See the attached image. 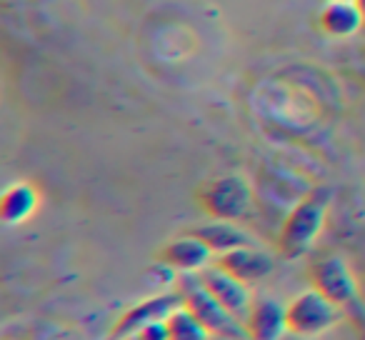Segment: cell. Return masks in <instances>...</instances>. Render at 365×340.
<instances>
[{
  "instance_id": "1",
  "label": "cell",
  "mask_w": 365,
  "mask_h": 340,
  "mask_svg": "<svg viewBox=\"0 0 365 340\" xmlns=\"http://www.w3.org/2000/svg\"><path fill=\"white\" fill-rule=\"evenodd\" d=\"M328 203H330V193L325 188H318L310 195H305L290 210L278 235V250L285 260L300 258V255H305L313 248V243L318 240L320 230L325 225Z\"/></svg>"
},
{
  "instance_id": "2",
  "label": "cell",
  "mask_w": 365,
  "mask_h": 340,
  "mask_svg": "<svg viewBox=\"0 0 365 340\" xmlns=\"http://www.w3.org/2000/svg\"><path fill=\"white\" fill-rule=\"evenodd\" d=\"M175 290L180 293L182 305L210 330V335H233V338H248L245 323L223 308L213 298L208 288L200 283L198 273H178Z\"/></svg>"
},
{
  "instance_id": "3",
  "label": "cell",
  "mask_w": 365,
  "mask_h": 340,
  "mask_svg": "<svg viewBox=\"0 0 365 340\" xmlns=\"http://www.w3.org/2000/svg\"><path fill=\"white\" fill-rule=\"evenodd\" d=\"M310 285L318 293H323L330 303L338 305L343 313L355 315L363 313V303L358 295V283H355L353 273H350L348 263L340 255H325V258L315 260L308 270Z\"/></svg>"
},
{
  "instance_id": "4",
  "label": "cell",
  "mask_w": 365,
  "mask_h": 340,
  "mask_svg": "<svg viewBox=\"0 0 365 340\" xmlns=\"http://www.w3.org/2000/svg\"><path fill=\"white\" fill-rule=\"evenodd\" d=\"M198 205L215 220H240L253 208V190L240 175H223L198 188Z\"/></svg>"
},
{
  "instance_id": "5",
  "label": "cell",
  "mask_w": 365,
  "mask_h": 340,
  "mask_svg": "<svg viewBox=\"0 0 365 340\" xmlns=\"http://www.w3.org/2000/svg\"><path fill=\"white\" fill-rule=\"evenodd\" d=\"M343 310L315 288L295 295L288 303V333L298 338H318L340 323Z\"/></svg>"
},
{
  "instance_id": "6",
  "label": "cell",
  "mask_w": 365,
  "mask_h": 340,
  "mask_svg": "<svg viewBox=\"0 0 365 340\" xmlns=\"http://www.w3.org/2000/svg\"><path fill=\"white\" fill-rule=\"evenodd\" d=\"M180 305H182V300L178 290H165V293L145 298L143 303L130 305V308L113 323L110 340H128L130 335H135L138 330L145 328V325L155 323V320H168V315L180 308Z\"/></svg>"
},
{
  "instance_id": "7",
  "label": "cell",
  "mask_w": 365,
  "mask_h": 340,
  "mask_svg": "<svg viewBox=\"0 0 365 340\" xmlns=\"http://www.w3.org/2000/svg\"><path fill=\"white\" fill-rule=\"evenodd\" d=\"M200 283L213 293V298L223 305L228 313H233L238 320L245 323V315H248L250 305H253V295H250L248 283L238 280L235 275L225 273L218 265H208L198 273Z\"/></svg>"
},
{
  "instance_id": "8",
  "label": "cell",
  "mask_w": 365,
  "mask_h": 340,
  "mask_svg": "<svg viewBox=\"0 0 365 340\" xmlns=\"http://www.w3.org/2000/svg\"><path fill=\"white\" fill-rule=\"evenodd\" d=\"M245 333L248 340H283L288 335V305L275 298H253Z\"/></svg>"
},
{
  "instance_id": "9",
  "label": "cell",
  "mask_w": 365,
  "mask_h": 340,
  "mask_svg": "<svg viewBox=\"0 0 365 340\" xmlns=\"http://www.w3.org/2000/svg\"><path fill=\"white\" fill-rule=\"evenodd\" d=\"M213 255L215 253L198 235L188 233L163 245L160 253H158V260L165 268H170L173 273H200V270L210 265Z\"/></svg>"
},
{
  "instance_id": "10",
  "label": "cell",
  "mask_w": 365,
  "mask_h": 340,
  "mask_svg": "<svg viewBox=\"0 0 365 340\" xmlns=\"http://www.w3.org/2000/svg\"><path fill=\"white\" fill-rule=\"evenodd\" d=\"M215 265L250 285V283H258V280L268 278L275 268V260H273V255L255 248V245H243V248H235V250H228V253L218 255Z\"/></svg>"
},
{
  "instance_id": "11",
  "label": "cell",
  "mask_w": 365,
  "mask_h": 340,
  "mask_svg": "<svg viewBox=\"0 0 365 340\" xmlns=\"http://www.w3.org/2000/svg\"><path fill=\"white\" fill-rule=\"evenodd\" d=\"M193 235H198L215 255H223L228 250H235V248H243V245H253L250 235L245 233L243 228L233 223V220H210V223H203V225H195L190 230Z\"/></svg>"
},
{
  "instance_id": "12",
  "label": "cell",
  "mask_w": 365,
  "mask_h": 340,
  "mask_svg": "<svg viewBox=\"0 0 365 340\" xmlns=\"http://www.w3.org/2000/svg\"><path fill=\"white\" fill-rule=\"evenodd\" d=\"M363 13L355 3H340V0H330L328 6L320 11V28L323 33L333 38H350L360 31L363 26Z\"/></svg>"
},
{
  "instance_id": "13",
  "label": "cell",
  "mask_w": 365,
  "mask_h": 340,
  "mask_svg": "<svg viewBox=\"0 0 365 340\" xmlns=\"http://www.w3.org/2000/svg\"><path fill=\"white\" fill-rule=\"evenodd\" d=\"M38 190L31 183H13L0 200V218L6 225H21L36 213Z\"/></svg>"
},
{
  "instance_id": "14",
  "label": "cell",
  "mask_w": 365,
  "mask_h": 340,
  "mask_svg": "<svg viewBox=\"0 0 365 340\" xmlns=\"http://www.w3.org/2000/svg\"><path fill=\"white\" fill-rule=\"evenodd\" d=\"M168 340H213L210 330L185 305L168 315Z\"/></svg>"
},
{
  "instance_id": "15",
  "label": "cell",
  "mask_w": 365,
  "mask_h": 340,
  "mask_svg": "<svg viewBox=\"0 0 365 340\" xmlns=\"http://www.w3.org/2000/svg\"><path fill=\"white\" fill-rule=\"evenodd\" d=\"M213 340H248V338H233V335H213Z\"/></svg>"
},
{
  "instance_id": "16",
  "label": "cell",
  "mask_w": 365,
  "mask_h": 340,
  "mask_svg": "<svg viewBox=\"0 0 365 340\" xmlns=\"http://www.w3.org/2000/svg\"><path fill=\"white\" fill-rule=\"evenodd\" d=\"M283 340H318V338H298V335H290V333H288Z\"/></svg>"
},
{
  "instance_id": "17",
  "label": "cell",
  "mask_w": 365,
  "mask_h": 340,
  "mask_svg": "<svg viewBox=\"0 0 365 340\" xmlns=\"http://www.w3.org/2000/svg\"><path fill=\"white\" fill-rule=\"evenodd\" d=\"M355 6L360 8V13H363V18H365V0H358V3H355Z\"/></svg>"
},
{
  "instance_id": "18",
  "label": "cell",
  "mask_w": 365,
  "mask_h": 340,
  "mask_svg": "<svg viewBox=\"0 0 365 340\" xmlns=\"http://www.w3.org/2000/svg\"><path fill=\"white\" fill-rule=\"evenodd\" d=\"M128 340H148V338H143V335H130Z\"/></svg>"
},
{
  "instance_id": "19",
  "label": "cell",
  "mask_w": 365,
  "mask_h": 340,
  "mask_svg": "<svg viewBox=\"0 0 365 340\" xmlns=\"http://www.w3.org/2000/svg\"><path fill=\"white\" fill-rule=\"evenodd\" d=\"M340 3H358V0H340Z\"/></svg>"
}]
</instances>
